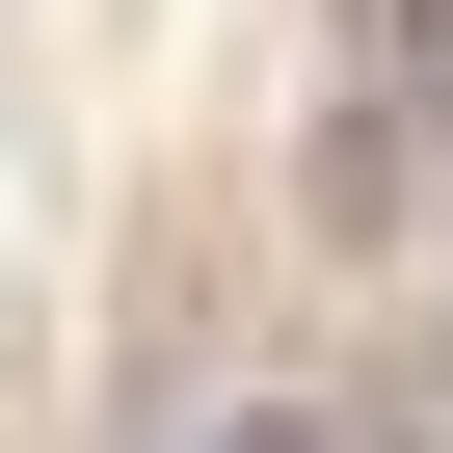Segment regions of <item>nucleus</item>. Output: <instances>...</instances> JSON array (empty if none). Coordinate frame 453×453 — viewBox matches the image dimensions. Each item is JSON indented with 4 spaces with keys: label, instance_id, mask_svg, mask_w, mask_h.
<instances>
[{
    "label": "nucleus",
    "instance_id": "nucleus-1",
    "mask_svg": "<svg viewBox=\"0 0 453 453\" xmlns=\"http://www.w3.org/2000/svg\"><path fill=\"white\" fill-rule=\"evenodd\" d=\"M294 241H320V267H426V241H453V134H426L400 81H347V107L294 134Z\"/></svg>",
    "mask_w": 453,
    "mask_h": 453
},
{
    "label": "nucleus",
    "instance_id": "nucleus-3",
    "mask_svg": "<svg viewBox=\"0 0 453 453\" xmlns=\"http://www.w3.org/2000/svg\"><path fill=\"white\" fill-rule=\"evenodd\" d=\"M187 453H347V400H294V373H267V400H213Z\"/></svg>",
    "mask_w": 453,
    "mask_h": 453
},
{
    "label": "nucleus",
    "instance_id": "nucleus-2",
    "mask_svg": "<svg viewBox=\"0 0 453 453\" xmlns=\"http://www.w3.org/2000/svg\"><path fill=\"white\" fill-rule=\"evenodd\" d=\"M320 27H347V81H400V107L453 134V0H320Z\"/></svg>",
    "mask_w": 453,
    "mask_h": 453
}]
</instances>
